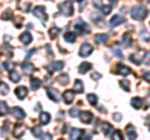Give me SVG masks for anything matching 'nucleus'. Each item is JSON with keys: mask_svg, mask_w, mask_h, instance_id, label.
<instances>
[{"mask_svg": "<svg viewBox=\"0 0 150 140\" xmlns=\"http://www.w3.org/2000/svg\"><path fill=\"white\" fill-rule=\"evenodd\" d=\"M148 128H149V132H150V123L148 124Z\"/></svg>", "mask_w": 150, "mask_h": 140, "instance_id": "3c124183", "label": "nucleus"}, {"mask_svg": "<svg viewBox=\"0 0 150 140\" xmlns=\"http://www.w3.org/2000/svg\"><path fill=\"white\" fill-rule=\"evenodd\" d=\"M111 6L112 5H101L100 10H101V13L104 14V15H109V14L111 13Z\"/></svg>", "mask_w": 150, "mask_h": 140, "instance_id": "72a5a7b5", "label": "nucleus"}, {"mask_svg": "<svg viewBox=\"0 0 150 140\" xmlns=\"http://www.w3.org/2000/svg\"><path fill=\"white\" fill-rule=\"evenodd\" d=\"M0 106H1V110H0V113H1V116H4L6 113H8V106L5 104V101H1L0 103Z\"/></svg>", "mask_w": 150, "mask_h": 140, "instance_id": "4c0bfd02", "label": "nucleus"}, {"mask_svg": "<svg viewBox=\"0 0 150 140\" xmlns=\"http://www.w3.org/2000/svg\"><path fill=\"white\" fill-rule=\"evenodd\" d=\"M112 53H114V54L116 55V57H119L120 59L123 58V54H121V51H120L119 49H115V50H112Z\"/></svg>", "mask_w": 150, "mask_h": 140, "instance_id": "a18cd8bd", "label": "nucleus"}, {"mask_svg": "<svg viewBox=\"0 0 150 140\" xmlns=\"http://www.w3.org/2000/svg\"><path fill=\"white\" fill-rule=\"evenodd\" d=\"M129 60L133 64L135 65H140V60H138V57H137V54H131L130 57H129Z\"/></svg>", "mask_w": 150, "mask_h": 140, "instance_id": "c9c22d12", "label": "nucleus"}, {"mask_svg": "<svg viewBox=\"0 0 150 140\" xmlns=\"http://www.w3.org/2000/svg\"><path fill=\"white\" fill-rule=\"evenodd\" d=\"M9 93V86L5 83H1V95H6Z\"/></svg>", "mask_w": 150, "mask_h": 140, "instance_id": "ea45409f", "label": "nucleus"}, {"mask_svg": "<svg viewBox=\"0 0 150 140\" xmlns=\"http://www.w3.org/2000/svg\"><path fill=\"white\" fill-rule=\"evenodd\" d=\"M51 120V115L48 113V111H41L40 116H39V121L41 125H48Z\"/></svg>", "mask_w": 150, "mask_h": 140, "instance_id": "2eb2a0df", "label": "nucleus"}, {"mask_svg": "<svg viewBox=\"0 0 150 140\" xmlns=\"http://www.w3.org/2000/svg\"><path fill=\"white\" fill-rule=\"evenodd\" d=\"M121 118H123V116H121V114H119V113H115V114H114V119H116V121H120Z\"/></svg>", "mask_w": 150, "mask_h": 140, "instance_id": "de8ad7c7", "label": "nucleus"}, {"mask_svg": "<svg viewBox=\"0 0 150 140\" xmlns=\"http://www.w3.org/2000/svg\"><path fill=\"white\" fill-rule=\"evenodd\" d=\"M91 64L90 63H81L80 65H79V73L80 74H85L88 71H90V69H91Z\"/></svg>", "mask_w": 150, "mask_h": 140, "instance_id": "5701e85b", "label": "nucleus"}, {"mask_svg": "<svg viewBox=\"0 0 150 140\" xmlns=\"http://www.w3.org/2000/svg\"><path fill=\"white\" fill-rule=\"evenodd\" d=\"M120 85L124 88V90L130 91V84H129V81H126V80H121V81H120Z\"/></svg>", "mask_w": 150, "mask_h": 140, "instance_id": "58836bf2", "label": "nucleus"}, {"mask_svg": "<svg viewBox=\"0 0 150 140\" xmlns=\"http://www.w3.org/2000/svg\"><path fill=\"white\" fill-rule=\"evenodd\" d=\"M46 94H48V98H49V99H50L51 101L58 103L59 98H58V93L55 91V89H51V88H48V89H46Z\"/></svg>", "mask_w": 150, "mask_h": 140, "instance_id": "a211bd4d", "label": "nucleus"}, {"mask_svg": "<svg viewBox=\"0 0 150 140\" xmlns=\"http://www.w3.org/2000/svg\"><path fill=\"white\" fill-rule=\"evenodd\" d=\"M115 73H116V74H119V75L126 76V75H129V74H131V70H130L129 66H126V65L119 63V64L115 66Z\"/></svg>", "mask_w": 150, "mask_h": 140, "instance_id": "423d86ee", "label": "nucleus"}, {"mask_svg": "<svg viewBox=\"0 0 150 140\" xmlns=\"http://www.w3.org/2000/svg\"><path fill=\"white\" fill-rule=\"evenodd\" d=\"M144 78H145V80L150 83V74H149L148 71H145V73H144Z\"/></svg>", "mask_w": 150, "mask_h": 140, "instance_id": "09e8293b", "label": "nucleus"}, {"mask_svg": "<svg viewBox=\"0 0 150 140\" xmlns=\"http://www.w3.org/2000/svg\"><path fill=\"white\" fill-rule=\"evenodd\" d=\"M146 1H148V4H149V5H150V0H146Z\"/></svg>", "mask_w": 150, "mask_h": 140, "instance_id": "603ef678", "label": "nucleus"}, {"mask_svg": "<svg viewBox=\"0 0 150 140\" xmlns=\"http://www.w3.org/2000/svg\"><path fill=\"white\" fill-rule=\"evenodd\" d=\"M71 1H78V3H81L83 0H71Z\"/></svg>", "mask_w": 150, "mask_h": 140, "instance_id": "8fccbe9b", "label": "nucleus"}, {"mask_svg": "<svg viewBox=\"0 0 150 140\" xmlns=\"http://www.w3.org/2000/svg\"><path fill=\"white\" fill-rule=\"evenodd\" d=\"M75 90H67L63 94V101L65 103V104H71V103L74 101L75 99Z\"/></svg>", "mask_w": 150, "mask_h": 140, "instance_id": "0eeeda50", "label": "nucleus"}, {"mask_svg": "<svg viewBox=\"0 0 150 140\" xmlns=\"http://www.w3.org/2000/svg\"><path fill=\"white\" fill-rule=\"evenodd\" d=\"M74 90L79 93V94H81V93H84V84L83 81L80 80V79H76L74 83Z\"/></svg>", "mask_w": 150, "mask_h": 140, "instance_id": "4be33fe9", "label": "nucleus"}, {"mask_svg": "<svg viewBox=\"0 0 150 140\" xmlns=\"http://www.w3.org/2000/svg\"><path fill=\"white\" fill-rule=\"evenodd\" d=\"M142 105H143V99L142 98H139V96H135L131 99V106H133L134 109H140L142 108Z\"/></svg>", "mask_w": 150, "mask_h": 140, "instance_id": "412c9836", "label": "nucleus"}, {"mask_svg": "<svg viewBox=\"0 0 150 140\" xmlns=\"http://www.w3.org/2000/svg\"><path fill=\"white\" fill-rule=\"evenodd\" d=\"M9 79H10L13 83H18V81H20L21 75L18 71H15V70H13V71H10V74H9Z\"/></svg>", "mask_w": 150, "mask_h": 140, "instance_id": "b1692460", "label": "nucleus"}, {"mask_svg": "<svg viewBox=\"0 0 150 140\" xmlns=\"http://www.w3.org/2000/svg\"><path fill=\"white\" fill-rule=\"evenodd\" d=\"M91 78L94 79V80H99V79L101 78V74H99V73H93Z\"/></svg>", "mask_w": 150, "mask_h": 140, "instance_id": "c03bdc74", "label": "nucleus"}, {"mask_svg": "<svg viewBox=\"0 0 150 140\" xmlns=\"http://www.w3.org/2000/svg\"><path fill=\"white\" fill-rule=\"evenodd\" d=\"M79 118H80V121L84 124H90L93 119H94V116L93 114L90 113V111H81L80 115H79Z\"/></svg>", "mask_w": 150, "mask_h": 140, "instance_id": "6e6552de", "label": "nucleus"}, {"mask_svg": "<svg viewBox=\"0 0 150 140\" xmlns=\"http://www.w3.org/2000/svg\"><path fill=\"white\" fill-rule=\"evenodd\" d=\"M30 84H31L33 90H38L41 86V80H40V79H36V78H33L30 80Z\"/></svg>", "mask_w": 150, "mask_h": 140, "instance_id": "c756f323", "label": "nucleus"}, {"mask_svg": "<svg viewBox=\"0 0 150 140\" xmlns=\"http://www.w3.org/2000/svg\"><path fill=\"white\" fill-rule=\"evenodd\" d=\"M10 19H13V13L11 10H6L3 14V20H10Z\"/></svg>", "mask_w": 150, "mask_h": 140, "instance_id": "e433bc0d", "label": "nucleus"}, {"mask_svg": "<svg viewBox=\"0 0 150 140\" xmlns=\"http://www.w3.org/2000/svg\"><path fill=\"white\" fill-rule=\"evenodd\" d=\"M114 132H115V130H114V128H112L111 124L105 123L104 125H103V133L105 134V136H111V134Z\"/></svg>", "mask_w": 150, "mask_h": 140, "instance_id": "6ab92c4d", "label": "nucleus"}, {"mask_svg": "<svg viewBox=\"0 0 150 140\" xmlns=\"http://www.w3.org/2000/svg\"><path fill=\"white\" fill-rule=\"evenodd\" d=\"M131 43H133V40L130 39V35L129 34H124L123 35V40H121V44H123L125 48H129V46L131 45Z\"/></svg>", "mask_w": 150, "mask_h": 140, "instance_id": "7c9ffc66", "label": "nucleus"}, {"mask_svg": "<svg viewBox=\"0 0 150 140\" xmlns=\"http://www.w3.org/2000/svg\"><path fill=\"white\" fill-rule=\"evenodd\" d=\"M25 133V125L24 124H16L14 127V136L15 138H21Z\"/></svg>", "mask_w": 150, "mask_h": 140, "instance_id": "9b49d317", "label": "nucleus"}, {"mask_svg": "<svg viewBox=\"0 0 150 140\" xmlns=\"http://www.w3.org/2000/svg\"><path fill=\"white\" fill-rule=\"evenodd\" d=\"M59 33H60V29H59V28H56V26H51L49 29V35H50L51 39H56V38H58Z\"/></svg>", "mask_w": 150, "mask_h": 140, "instance_id": "bb28decb", "label": "nucleus"}, {"mask_svg": "<svg viewBox=\"0 0 150 140\" xmlns=\"http://www.w3.org/2000/svg\"><path fill=\"white\" fill-rule=\"evenodd\" d=\"M20 41L23 44H25V45H29L31 41H33V36H31V34L29 31H25V33H23V34L20 35Z\"/></svg>", "mask_w": 150, "mask_h": 140, "instance_id": "f3484780", "label": "nucleus"}, {"mask_svg": "<svg viewBox=\"0 0 150 140\" xmlns=\"http://www.w3.org/2000/svg\"><path fill=\"white\" fill-rule=\"evenodd\" d=\"M21 68H23V70H24V73L28 74V75H30V74H33L35 71L34 64H31L30 62H24L21 64Z\"/></svg>", "mask_w": 150, "mask_h": 140, "instance_id": "ddd939ff", "label": "nucleus"}, {"mask_svg": "<svg viewBox=\"0 0 150 140\" xmlns=\"http://www.w3.org/2000/svg\"><path fill=\"white\" fill-rule=\"evenodd\" d=\"M95 41L98 44H105L108 41V35H105V34H96L95 35Z\"/></svg>", "mask_w": 150, "mask_h": 140, "instance_id": "cd10ccee", "label": "nucleus"}, {"mask_svg": "<svg viewBox=\"0 0 150 140\" xmlns=\"http://www.w3.org/2000/svg\"><path fill=\"white\" fill-rule=\"evenodd\" d=\"M79 115H80V113H79V110H78V109H75V108L70 109V116L75 118V116H79Z\"/></svg>", "mask_w": 150, "mask_h": 140, "instance_id": "37998d69", "label": "nucleus"}, {"mask_svg": "<svg viewBox=\"0 0 150 140\" xmlns=\"http://www.w3.org/2000/svg\"><path fill=\"white\" fill-rule=\"evenodd\" d=\"M33 14L36 19H39L41 24L45 25V23L48 21V14L45 11V8L44 6H35L34 10H33Z\"/></svg>", "mask_w": 150, "mask_h": 140, "instance_id": "7ed1b4c3", "label": "nucleus"}, {"mask_svg": "<svg viewBox=\"0 0 150 140\" xmlns=\"http://www.w3.org/2000/svg\"><path fill=\"white\" fill-rule=\"evenodd\" d=\"M31 133H33V135H34L35 138H43V135H44L43 130L40 129V127H34L31 129Z\"/></svg>", "mask_w": 150, "mask_h": 140, "instance_id": "2f4dec72", "label": "nucleus"}, {"mask_svg": "<svg viewBox=\"0 0 150 140\" xmlns=\"http://www.w3.org/2000/svg\"><path fill=\"white\" fill-rule=\"evenodd\" d=\"M59 10L65 16H71L74 14V8L71 4V0H65V1L59 4Z\"/></svg>", "mask_w": 150, "mask_h": 140, "instance_id": "f03ea898", "label": "nucleus"}, {"mask_svg": "<svg viewBox=\"0 0 150 140\" xmlns=\"http://www.w3.org/2000/svg\"><path fill=\"white\" fill-rule=\"evenodd\" d=\"M125 23V18L121 16V15H115L112 16L110 19V26L114 28V26H118V25H121Z\"/></svg>", "mask_w": 150, "mask_h": 140, "instance_id": "f8f14e48", "label": "nucleus"}, {"mask_svg": "<svg viewBox=\"0 0 150 140\" xmlns=\"http://www.w3.org/2000/svg\"><path fill=\"white\" fill-rule=\"evenodd\" d=\"M144 63L146 65H150V51H146L144 54Z\"/></svg>", "mask_w": 150, "mask_h": 140, "instance_id": "79ce46f5", "label": "nucleus"}, {"mask_svg": "<svg viewBox=\"0 0 150 140\" xmlns=\"http://www.w3.org/2000/svg\"><path fill=\"white\" fill-rule=\"evenodd\" d=\"M88 101L90 105L96 106L98 105V96L95 94H93V93H90V94H88Z\"/></svg>", "mask_w": 150, "mask_h": 140, "instance_id": "c85d7f7f", "label": "nucleus"}, {"mask_svg": "<svg viewBox=\"0 0 150 140\" xmlns=\"http://www.w3.org/2000/svg\"><path fill=\"white\" fill-rule=\"evenodd\" d=\"M15 95L19 100H23V99H25L26 95H28V89L25 86H19L15 89Z\"/></svg>", "mask_w": 150, "mask_h": 140, "instance_id": "4468645a", "label": "nucleus"}, {"mask_svg": "<svg viewBox=\"0 0 150 140\" xmlns=\"http://www.w3.org/2000/svg\"><path fill=\"white\" fill-rule=\"evenodd\" d=\"M58 83L60 84V85H68V83H69V75L68 74H62V75H59L58 76Z\"/></svg>", "mask_w": 150, "mask_h": 140, "instance_id": "a878e982", "label": "nucleus"}, {"mask_svg": "<svg viewBox=\"0 0 150 140\" xmlns=\"http://www.w3.org/2000/svg\"><path fill=\"white\" fill-rule=\"evenodd\" d=\"M112 138H114V139H118V140H121V139H123V134H121L119 130H115V132L112 133Z\"/></svg>", "mask_w": 150, "mask_h": 140, "instance_id": "a19ab883", "label": "nucleus"}, {"mask_svg": "<svg viewBox=\"0 0 150 140\" xmlns=\"http://www.w3.org/2000/svg\"><path fill=\"white\" fill-rule=\"evenodd\" d=\"M64 39H65V41H68V43H75V40H76V34L73 31H69L64 35Z\"/></svg>", "mask_w": 150, "mask_h": 140, "instance_id": "393cba45", "label": "nucleus"}, {"mask_svg": "<svg viewBox=\"0 0 150 140\" xmlns=\"http://www.w3.org/2000/svg\"><path fill=\"white\" fill-rule=\"evenodd\" d=\"M11 113H13V115L15 116V118H18L19 120H23V119L25 118V111L23 110L21 108H19V106H15V108H13Z\"/></svg>", "mask_w": 150, "mask_h": 140, "instance_id": "dca6fc26", "label": "nucleus"}, {"mask_svg": "<svg viewBox=\"0 0 150 140\" xmlns=\"http://www.w3.org/2000/svg\"><path fill=\"white\" fill-rule=\"evenodd\" d=\"M74 28H75V30H76L79 34H81V35H85V34L88 35L89 33H90L89 25L83 19H76V21H75V24H74Z\"/></svg>", "mask_w": 150, "mask_h": 140, "instance_id": "20e7f679", "label": "nucleus"}, {"mask_svg": "<svg viewBox=\"0 0 150 140\" xmlns=\"http://www.w3.org/2000/svg\"><path fill=\"white\" fill-rule=\"evenodd\" d=\"M140 38H142L144 41H146V43H148V41L150 40V34H149L148 31L142 30V31H140Z\"/></svg>", "mask_w": 150, "mask_h": 140, "instance_id": "f704fd0d", "label": "nucleus"}, {"mask_svg": "<svg viewBox=\"0 0 150 140\" xmlns=\"http://www.w3.org/2000/svg\"><path fill=\"white\" fill-rule=\"evenodd\" d=\"M64 63L63 62H53L51 63L48 69H49V71L50 73H54V71H60V70H63L64 69Z\"/></svg>", "mask_w": 150, "mask_h": 140, "instance_id": "9d476101", "label": "nucleus"}, {"mask_svg": "<svg viewBox=\"0 0 150 140\" xmlns=\"http://www.w3.org/2000/svg\"><path fill=\"white\" fill-rule=\"evenodd\" d=\"M126 135H128L129 139H137L138 134H137V130H135V128L133 127V125H128V128H126Z\"/></svg>", "mask_w": 150, "mask_h": 140, "instance_id": "aec40b11", "label": "nucleus"}, {"mask_svg": "<svg viewBox=\"0 0 150 140\" xmlns=\"http://www.w3.org/2000/svg\"><path fill=\"white\" fill-rule=\"evenodd\" d=\"M94 5H95L96 8H101V5H103V4H101V1H100V0H94Z\"/></svg>", "mask_w": 150, "mask_h": 140, "instance_id": "49530a36", "label": "nucleus"}, {"mask_svg": "<svg viewBox=\"0 0 150 140\" xmlns=\"http://www.w3.org/2000/svg\"><path fill=\"white\" fill-rule=\"evenodd\" d=\"M93 46L89 44V43H84L81 46H80V49H79V55H80L81 58H86L89 57L91 53H93Z\"/></svg>", "mask_w": 150, "mask_h": 140, "instance_id": "39448f33", "label": "nucleus"}, {"mask_svg": "<svg viewBox=\"0 0 150 140\" xmlns=\"http://www.w3.org/2000/svg\"><path fill=\"white\" fill-rule=\"evenodd\" d=\"M83 136H85V132L81 129H78V128H74L70 130V139H81Z\"/></svg>", "mask_w": 150, "mask_h": 140, "instance_id": "1a4fd4ad", "label": "nucleus"}, {"mask_svg": "<svg viewBox=\"0 0 150 140\" xmlns=\"http://www.w3.org/2000/svg\"><path fill=\"white\" fill-rule=\"evenodd\" d=\"M131 18H133L134 20H138V21H143L145 18L148 16V10L145 9L144 6L139 5V6H134L133 9H131Z\"/></svg>", "mask_w": 150, "mask_h": 140, "instance_id": "f257e3e1", "label": "nucleus"}, {"mask_svg": "<svg viewBox=\"0 0 150 140\" xmlns=\"http://www.w3.org/2000/svg\"><path fill=\"white\" fill-rule=\"evenodd\" d=\"M3 68L8 70V71H13V70L15 69V64L13 62H5V63H3Z\"/></svg>", "mask_w": 150, "mask_h": 140, "instance_id": "473e14b6", "label": "nucleus"}]
</instances>
